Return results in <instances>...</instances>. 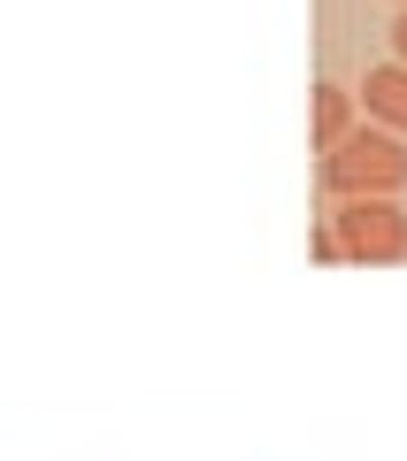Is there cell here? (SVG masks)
Here are the masks:
<instances>
[{
  "mask_svg": "<svg viewBox=\"0 0 407 461\" xmlns=\"http://www.w3.org/2000/svg\"><path fill=\"white\" fill-rule=\"evenodd\" d=\"M384 93H392V108L407 115V85H400V77H384Z\"/></svg>",
  "mask_w": 407,
  "mask_h": 461,
  "instance_id": "cell-1",
  "label": "cell"
}]
</instances>
